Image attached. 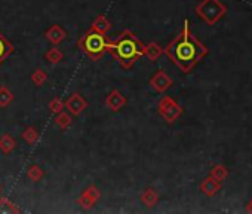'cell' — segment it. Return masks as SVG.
Wrapping results in <instances>:
<instances>
[{"mask_svg": "<svg viewBox=\"0 0 252 214\" xmlns=\"http://www.w3.org/2000/svg\"><path fill=\"white\" fill-rule=\"evenodd\" d=\"M196 52H197L196 45H194L193 42L187 40V39L178 42L177 46H175V57H177V60L181 61V63H187V61L194 60Z\"/></svg>", "mask_w": 252, "mask_h": 214, "instance_id": "obj_1", "label": "cell"}, {"mask_svg": "<svg viewBox=\"0 0 252 214\" xmlns=\"http://www.w3.org/2000/svg\"><path fill=\"white\" fill-rule=\"evenodd\" d=\"M119 54L123 58H132L137 54V46L132 40H123L119 45Z\"/></svg>", "mask_w": 252, "mask_h": 214, "instance_id": "obj_2", "label": "cell"}, {"mask_svg": "<svg viewBox=\"0 0 252 214\" xmlns=\"http://www.w3.org/2000/svg\"><path fill=\"white\" fill-rule=\"evenodd\" d=\"M86 46H88V49H89V51H92V52H98V51H101V49L104 48V40H102V37H101V36L94 35V36H89V37H88V40H86Z\"/></svg>", "mask_w": 252, "mask_h": 214, "instance_id": "obj_3", "label": "cell"}, {"mask_svg": "<svg viewBox=\"0 0 252 214\" xmlns=\"http://www.w3.org/2000/svg\"><path fill=\"white\" fill-rule=\"evenodd\" d=\"M3 52H5V43H3V40H0V57L3 55Z\"/></svg>", "mask_w": 252, "mask_h": 214, "instance_id": "obj_4", "label": "cell"}]
</instances>
